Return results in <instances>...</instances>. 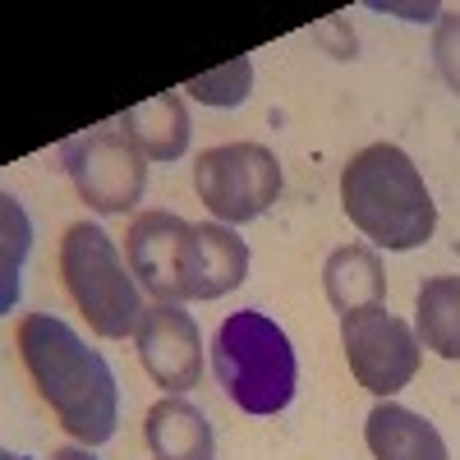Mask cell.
<instances>
[{
  "label": "cell",
  "mask_w": 460,
  "mask_h": 460,
  "mask_svg": "<svg viewBox=\"0 0 460 460\" xmlns=\"http://www.w3.org/2000/svg\"><path fill=\"white\" fill-rule=\"evenodd\" d=\"M32 387L51 405L56 424L84 447H102L120 424V387L111 364L56 314H28L14 332Z\"/></svg>",
  "instance_id": "obj_1"
},
{
  "label": "cell",
  "mask_w": 460,
  "mask_h": 460,
  "mask_svg": "<svg viewBox=\"0 0 460 460\" xmlns=\"http://www.w3.org/2000/svg\"><path fill=\"white\" fill-rule=\"evenodd\" d=\"M341 208L355 230H364L377 249H392V253L429 244L438 230V203L419 166L396 143H368L345 162Z\"/></svg>",
  "instance_id": "obj_2"
},
{
  "label": "cell",
  "mask_w": 460,
  "mask_h": 460,
  "mask_svg": "<svg viewBox=\"0 0 460 460\" xmlns=\"http://www.w3.org/2000/svg\"><path fill=\"white\" fill-rule=\"evenodd\" d=\"M212 373L226 401L244 414H281L299 387V359L290 336L258 309H240L217 327Z\"/></svg>",
  "instance_id": "obj_3"
},
{
  "label": "cell",
  "mask_w": 460,
  "mask_h": 460,
  "mask_svg": "<svg viewBox=\"0 0 460 460\" xmlns=\"http://www.w3.org/2000/svg\"><path fill=\"white\" fill-rule=\"evenodd\" d=\"M60 277L74 299V309L84 314V323L106 336V341H125L138 332L143 304L129 262L120 258L115 240L93 221H74L60 240Z\"/></svg>",
  "instance_id": "obj_4"
},
{
  "label": "cell",
  "mask_w": 460,
  "mask_h": 460,
  "mask_svg": "<svg viewBox=\"0 0 460 460\" xmlns=\"http://www.w3.org/2000/svg\"><path fill=\"white\" fill-rule=\"evenodd\" d=\"M194 189L221 226H244L281 199V162L262 143H221L194 162Z\"/></svg>",
  "instance_id": "obj_5"
},
{
  "label": "cell",
  "mask_w": 460,
  "mask_h": 460,
  "mask_svg": "<svg viewBox=\"0 0 460 460\" xmlns=\"http://www.w3.org/2000/svg\"><path fill=\"white\" fill-rule=\"evenodd\" d=\"M60 166L79 199L102 217H129L147 189V157L115 125L69 138L60 147Z\"/></svg>",
  "instance_id": "obj_6"
},
{
  "label": "cell",
  "mask_w": 460,
  "mask_h": 460,
  "mask_svg": "<svg viewBox=\"0 0 460 460\" xmlns=\"http://www.w3.org/2000/svg\"><path fill=\"white\" fill-rule=\"evenodd\" d=\"M341 350L364 392H373L377 401H392L401 387L414 382L419 359H424V341L405 318L387 314L377 304V309H359L341 318Z\"/></svg>",
  "instance_id": "obj_7"
},
{
  "label": "cell",
  "mask_w": 460,
  "mask_h": 460,
  "mask_svg": "<svg viewBox=\"0 0 460 460\" xmlns=\"http://www.w3.org/2000/svg\"><path fill=\"white\" fill-rule=\"evenodd\" d=\"M129 272L157 304L194 299V262H199V226L175 212H138L125 235Z\"/></svg>",
  "instance_id": "obj_8"
},
{
  "label": "cell",
  "mask_w": 460,
  "mask_h": 460,
  "mask_svg": "<svg viewBox=\"0 0 460 460\" xmlns=\"http://www.w3.org/2000/svg\"><path fill=\"white\" fill-rule=\"evenodd\" d=\"M134 345H138V359H143L147 377L157 387H166L171 396L199 387L203 336H199L194 314H184L180 304H147L138 318V332H134Z\"/></svg>",
  "instance_id": "obj_9"
},
{
  "label": "cell",
  "mask_w": 460,
  "mask_h": 460,
  "mask_svg": "<svg viewBox=\"0 0 460 460\" xmlns=\"http://www.w3.org/2000/svg\"><path fill=\"white\" fill-rule=\"evenodd\" d=\"M147 451L152 460H212L217 438H212V419L184 396H162L147 410Z\"/></svg>",
  "instance_id": "obj_10"
},
{
  "label": "cell",
  "mask_w": 460,
  "mask_h": 460,
  "mask_svg": "<svg viewBox=\"0 0 460 460\" xmlns=\"http://www.w3.org/2000/svg\"><path fill=\"white\" fill-rule=\"evenodd\" d=\"M115 129H120L147 162H180L184 147H189V106L180 93H162L152 102H138L129 106L120 120H115Z\"/></svg>",
  "instance_id": "obj_11"
},
{
  "label": "cell",
  "mask_w": 460,
  "mask_h": 460,
  "mask_svg": "<svg viewBox=\"0 0 460 460\" xmlns=\"http://www.w3.org/2000/svg\"><path fill=\"white\" fill-rule=\"evenodd\" d=\"M364 442H368L373 460H451L442 433L424 414H414L396 401L373 405L368 424H364Z\"/></svg>",
  "instance_id": "obj_12"
},
{
  "label": "cell",
  "mask_w": 460,
  "mask_h": 460,
  "mask_svg": "<svg viewBox=\"0 0 460 460\" xmlns=\"http://www.w3.org/2000/svg\"><path fill=\"white\" fill-rule=\"evenodd\" d=\"M323 290L341 318L359 314V309H377L382 295H387V272H382L377 249L373 244H341L323 262Z\"/></svg>",
  "instance_id": "obj_13"
},
{
  "label": "cell",
  "mask_w": 460,
  "mask_h": 460,
  "mask_svg": "<svg viewBox=\"0 0 460 460\" xmlns=\"http://www.w3.org/2000/svg\"><path fill=\"white\" fill-rule=\"evenodd\" d=\"M249 277V244L230 226H199V262H194V299H221Z\"/></svg>",
  "instance_id": "obj_14"
},
{
  "label": "cell",
  "mask_w": 460,
  "mask_h": 460,
  "mask_svg": "<svg viewBox=\"0 0 460 460\" xmlns=\"http://www.w3.org/2000/svg\"><path fill=\"white\" fill-rule=\"evenodd\" d=\"M414 332L424 350L460 364V277H429L414 295Z\"/></svg>",
  "instance_id": "obj_15"
},
{
  "label": "cell",
  "mask_w": 460,
  "mask_h": 460,
  "mask_svg": "<svg viewBox=\"0 0 460 460\" xmlns=\"http://www.w3.org/2000/svg\"><path fill=\"white\" fill-rule=\"evenodd\" d=\"M180 93H189V97L203 102V106H240L253 93V60L249 56H235V60H226L221 69L189 79Z\"/></svg>",
  "instance_id": "obj_16"
},
{
  "label": "cell",
  "mask_w": 460,
  "mask_h": 460,
  "mask_svg": "<svg viewBox=\"0 0 460 460\" xmlns=\"http://www.w3.org/2000/svg\"><path fill=\"white\" fill-rule=\"evenodd\" d=\"M5 309H14V295H19V267H23V253H28V217L23 208L5 194Z\"/></svg>",
  "instance_id": "obj_17"
},
{
  "label": "cell",
  "mask_w": 460,
  "mask_h": 460,
  "mask_svg": "<svg viewBox=\"0 0 460 460\" xmlns=\"http://www.w3.org/2000/svg\"><path fill=\"white\" fill-rule=\"evenodd\" d=\"M433 60H438V74L447 79V88L460 97V10L438 14V28H433Z\"/></svg>",
  "instance_id": "obj_18"
},
{
  "label": "cell",
  "mask_w": 460,
  "mask_h": 460,
  "mask_svg": "<svg viewBox=\"0 0 460 460\" xmlns=\"http://www.w3.org/2000/svg\"><path fill=\"white\" fill-rule=\"evenodd\" d=\"M51 460H97V456H93V447H56Z\"/></svg>",
  "instance_id": "obj_19"
},
{
  "label": "cell",
  "mask_w": 460,
  "mask_h": 460,
  "mask_svg": "<svg viewBox=\"0 0 460 460\" xmlns=\"http://www.w3.org/2000/svg\"><path fill=\"white\" fill-rule=\"evenodd\" d=\"M0 460H28V456H19V451H5V456H0Z\"/></svg>",
  "instance_id": "obj_20"
}]
</instances>
